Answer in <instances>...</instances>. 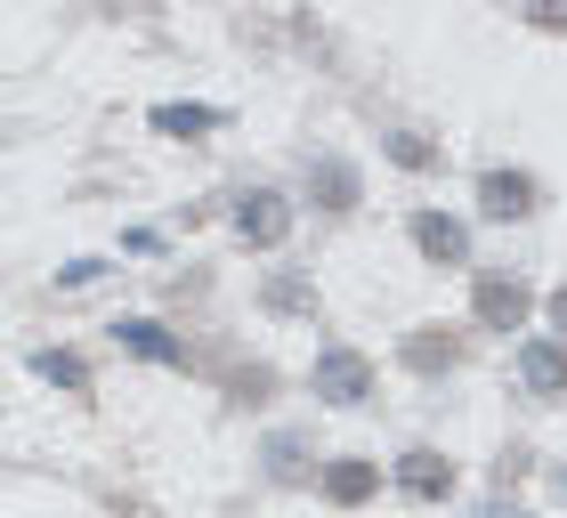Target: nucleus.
Instances as JSON below:
<instances>
[{"label":"nucleus","instance_id":"2","mask_svg":"<svg viewBox=\"0 0 567 518\" xmlns=\"http://www.w3.org/2000/svg\"><path fill=\"white\" fill-rule=\"evenodd\" d=\"M478 211L486 219H527L535 211V178L527 170H486L478 178Z\"/></svg>","mask_w":567,"mask_h":518},{"label":"nucleus","instance_id":"11","mask_svg":"<svg viewBox=\"0 0 567 518\" xmlns=\"http://www.w3.org/2000/svg\"><path fill=\"white\" fill-rule=\"evenodd\" d=\"M212 106H154V130H212Z\"/></svg>","mask_w":567,"mask_h":518},{"label":"nucleus","instance_id":"3","mask_svg":"<svg viewBox=\"0 0 567 518\" xmlns=\"http://www.w3.org/2000/svg\"><path fill=\"white\" fill-rule=\"evenodd\" d=\"M478 324L519 332V324H527V283H519V276H486V283H478Z\"/></svg>","mask_w":567,"mask_h":518},{"label":"nucleus","instance_id":"13","mask_svg":"<svg viewBox=\"0 0 567 518\" xmlns=\"http://www.w3.org/2000/svg\"><path fill=\"white\" fill-rule=\"evenodd\" d=\"M390 154H398V163H405V170H422V163H430V146L414 138V130H398V138H390Z\"/></svg>","mask_w":567,"mask_h":518},{"label":"nucleus","instance_id":"8","mask_svg":"<svg viewBox=\"0 0 567 518\" xmlns=\"http://www.w3.org/2000/svg\"><path fill=\"white\" fill-rule=\"evenodd\" d=\"M519 381H527V388H567V349H544V341H535V349L519 356Z\"/></svg>","mask_w":567,"mask_h":518},{"label":"nucleus","instance_id":"5","mask_svg":"<svg viewBox=\"0 0 567 518\" xmlns=\"http://www.w3.org/2000/svg\"><path fill=\"white\" fill-rule=\"evenodd\" d=\"M236 227H244L251 244H284V227H292V219H284L276 195H244V203H236Z\"/></svg>","mask_w":567,"mask_h":518},{"label":"nucleus","instance_id":"4","mask_svg":"<svg viewBox=\"0 0 567 518\" xmlns=\"http://www.w3.org/2000/svg\"><path fill=\"white\" fill-rule=\"evenodd\" d=\"M398 486H405V495H414V503H437V495H446V486H454V470H446V454L414 446V454L398 462Z\"/></svg>","mask_w":567,"mask_h":518},{"label":"nucleus","instance_id":"9","mask_svg":"<svg viewBox=\"0 0 567 518\" xmlns=\"http://www.w3.org/2000/svg\"><path fill=\"white\" fill-rule=\"evenodd\" d=\"M308 187H324L332 211H349V203H357V170L349 163H317V170H308Z\"/></svg>","mask_w":567,"mask_h":518},{"label":"nucleus","instance_id":"16","mask_svg":"<svg viewBox=\"0 0 567 518\" xmlns=\"http://www.w3.org/2000/svg\"><path fill=\"white\" fill-rule=\"evenodd\" d=\"M486 518H511V510H486Z\"/></svg>","mask_w":567,"mask_h":518},{"label":"nucleus","instance_id":"1","mask_svg":"<svg viewBox=\"0 0 567 518\" xmlns=\"http://www.w3.org/2000/svg\"><path fill=\"white\" fill-rule=\"evenodd\" d=\"M365 388H373V365L357 349H324L317 356V397H332V405H365Z\"/></svg>","mask_w":567,"mask_h":518},{"label":"nucleus","instance_id":"10","mask_svg":"<svg viewBox=\"0 0 567 518\" xmlns=\"http://www.w3.org/2000/svg\"><path fill=\"white\" fill-rule=\"evenodd\" d=\"M122 341H131L138 356H154V365H178V341H171L163 324H122Z\"/></svg>","mask_w":567,"mask_h":518},{"label":"nucleus","instance_id":"12","mask_svg":"<svg viewBox=\"0 0 567 518\" xmlns=\"http://www.w3.org/2000/svg\"><path fill=\"white\" fill-rule=\"evenodd\" d=\"M405 356H414L422 373H437V365H454V341H437V332H422V341H405Z\"/></svg>","mask_w":567,"mask_h":518},{"label":"nucleus","instance_id":"14","mask_svg":"<svg viewBox=\"0 0 567 518\" xmlns=\"http://www.w3.org/2000/svg\"><path fill=\"white\" fill-rule=\"evenodd\" d=\"M41 373H49V381H65V388H82V365H73V356H58V349L41 356Z\"/></svg>","mask_w":567,"mask_h":518},{"label":"nucleus","instance_id":"6","mask_svg":"<svg viewBox=\"0 0 567 518\" xmlns=\"http://www.w3.org/2000/svg\"><path fill=\"white\" fill-rule=\"evenodd\" d=\"M373 486H381L373 462H332V470H324V495H332V503H365Z\"/></svg>","mask_w":567,"mask_h":518},{"label":"nucleus","instance_id":"15","mask_svg":"<svg viewBox=\"0 0 567 518\" xmlns=\"http://www.w3.org/2000/svg\"><path fill=\"white\" fill-rule=\"evenodd\" d=\"M551 324L567 332V283H559V292H551Z\"/></svg>","mask_w":567,"mask_h":518},{"label":"nucleus","instance_id":"7","mask_svg":"<svg viewBox=\"0 0 567 518\" xmlns=\"http://www.w3.org/2000/svg\"><path fill=\"white\" fill-rule=\"evenodd\" d=\"M414 244H422L430 259H462V251H471V236H462L454 219H437V211H422V219H414Z\"/></svg>","mask_w":567,"mask_h":518}]
</instances>
